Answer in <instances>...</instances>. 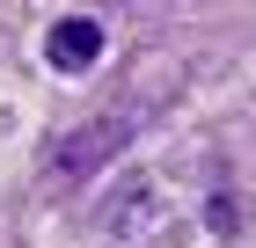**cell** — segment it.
<instances>
[{
	"label": "cell",
	"mask_w": 256,
	"mask_h": 248,
	"mask_svg": "<svg viewBox=\"0 0 256 248\" xmlns=\"http://www.w3.org/2000/svg\"><path fill=\"white\" fill-rule=\"evenodd\" d=\"M44 58H52L59 73H88V66L102 58V22H88V15L52 22V37H44Z\"/></svg>",
	"instance_id": "1"
}]
</instances>
